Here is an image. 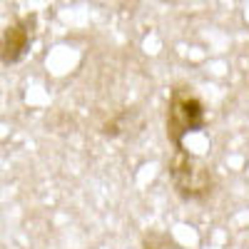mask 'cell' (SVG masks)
I'll return each instance as SVG.
<instances>
[{"label": "cell", "mask_w": 249, "mask_h": 249, "mask_svg": "<svg viewBox=\"0 0 249 249\" xmlns=\"http://www.w3.org/2000/svg\"><path fill=\"white\" fill-rule=\"evenodd\" d=\"M170 179L175 192L184 202H204L214 192V172L202 157L182 150H175V157L170 160Z\"/></svg>", "instance_id": "2"}, {"label": "cell", "mask_w": 249, "mask_h": 249, "mask_svg": "<svg viewBox=\"0 0 249 249\" xmlns=\"http://www.w3.org/2000/svg\"><path fill=\"white\" fill-rule=\"evenodd\" d=\"M35 23H37V18L30 13L25 18L15 20L13 25H8L0 33V62H3V65H18V62L30 53Z\"/></svg>", "instance_id": "3"}, {"label": "cell", "mask_w": 249, "mask_h": 249, "mask_svg": "<svg viewBox=\"0 0 249 249\" xmlns=\"http://www.w3.org/2000/svg\"><path fill=\"white\" fill-rule=\"evenodd\" d=\"M204 124L207 110L197 92L190 85L172 88L167 100V115H164V132H167V140L175 144V150H182L184 137L204 130Z\"/></svg>", "instance_id": "1"}]
</instances>
